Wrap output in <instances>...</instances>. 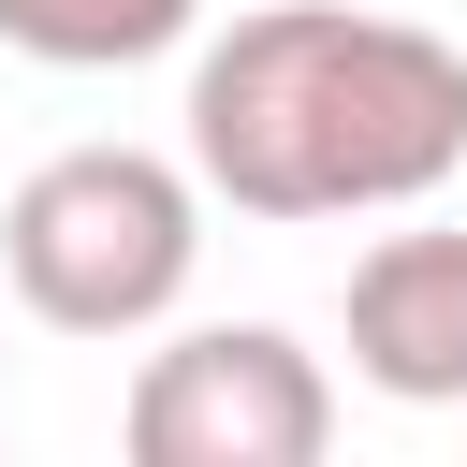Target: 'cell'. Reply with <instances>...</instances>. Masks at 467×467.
<instances>
[{"label": "cell", "mask_w": 467, "mask_h": 467, "mask_svg": "<svg viewBox=\"0 0 467 467\" xmlns=\"http://www.w3.org/2000/svg\"><path fill=\"white\" fill-rule=\"evenodd\" d=\"M190 175L234 219H379L467 175V44L350 0H263L190 44Z\"/></svg>", "instance_id": "obj_1"}, {"label": "cell", "mask_w": 467, "mask_h": 467, "mask_svg": "<svg viewBox=\"0 0 467 467\" xmlns=\"http://www.w3.org/2000/svg\"><path fill=\"white\" fill-rule=\"evenodd\" d=\"M204 263V175L161 146H58L0 204V277L44 336H161Z\"/></svg>", "instance_id": "obj_2"}, {"label": "cell", "mask_w": 467, "mask_h": 467, "mask_svg": "<svg viewBox=\"0 0 467 467\" xmlns=\"http://www.w3.org/2000/svg\"><path fill=\"white\" fill-rule=\"evenodd\" d=\"M321 438H336V379L292 321H190L117 394L131 467H321Z\"/></svg>", "instance_id": "obj_3"}, {"label": "cell", "mask_w": 467, "mask_h": 467, "mask_svg": "<svg viewBox=\"0 0 467 467\" xmlns=\"http://www.w3.org/2000/svg\"><path fill=\"white\" fill-rule=\"evenodd\" d=\"M350 379L394 409H467V234H379L350 263Z\"/></svg>", "instance_id": "obj_4"}, {"label": "cell", "mask_w": 467, "mask_h": 467, "mask_svg": "<svg viewBox=\"0 0 467 467\" xmlns=\"http://www.w3.org/2000/svg\"><path fill=\"white\" fill-rule=\"evenodd\" d=\"M190 29L204 0H0V44L44 73H131V58H175Z\"/></svg>", "instance_id": "obj_5"}]
</instances>
